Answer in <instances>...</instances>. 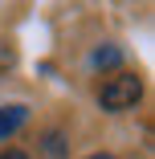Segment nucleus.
<instances>
[{
	"mask_svg": "<svg viewBox=\"0 0 155 159\" xmlns=\"http://www.w3.org/2000/svg\"><path fill=\"white\" fill-rule=\"evenodd\" d=\"M25 118H29L25 106H0V143H4L8 135H16L21 126H25Z\"/></svg>",
	"mask_w": 155,
	"mask_h": 159,
	"instance_id": "nucleus-2",
	"label": "nucleus"
},
{
	"mask_svg": "<svg viewBox=\"0 0 155 159\" xmlns=\"http://www.w3.org/2000/svg\"><path fill=\"white\" fill-rule=\"evenodd\" d=\"M45 143H49V147H45V155H49V159H61V135H49Z\"/></svg>",
	"mask_w": 155,
	"mask_h": 159,
	"instance_id": "nucleus-4",
	"label": "nucleus"
},
{
	"mask_svg": "<svg viewBox=\"0 0 155 159\" xmlns=\"http://www.w3.org/2000/svg\"><path fill=\"white\" fill-rule=\"evenodd\" d=\"M0 159H29L25 151H0Z\"/></svg>",
	"mask_w": 155,
	"mask_h": 159,
	"instance_id": "nucleus-6",
	"label": "nucleus"
},
{
	"mask_svg": "<svg viewBox=\"0 0 155 159\" xmlns=\"http://www.w3.org/2000/svg\"><path fill=\"white\" fill-rule=\"evenodd\" d=\"M12 61H16V53H12L8 45H0V70H8V66H12Z\"/></svg>",
	"mask_w": 155,
	"mask_h": 159,
	"instance_id": "nucleus-5",
	"label": "nucleus"
},
{
	"mask_svg": "<svg viewBox=\"0 0 155 159\" xmlns=\"http://www.w3.org/2000/svg\"><path fill=\"white\" fill-rule=\"evenodd\" d=\"M86 159H114V155H106V151H102V155H86Z\"/></svg>",
	"mask_w": 155,
	"mask_h": 159,
	"instance_id": "nucleus-7",
	"label": "nucleus"
},
{
	"mask_svg": "<svg viewBox=\"0 0 155 159\" xmlns=\"http://www.w3.org/2000/svg\"><path fill=\"white\" fill-rule=\"evenodd\" d=\"M139 98H143V82H139L135 74H114V78L102 86V94H98V102H102L106 110H131Z\"/></svg>",
	"mask_w": 155,
	"mask_h": 159,
	"instance_id": "nucleus-1",
	"label": "nucleus"
},
{
	"mask_svg": "<svg viewBox=\"0 0 155 159\" xmlns=\"http://www.w3.org/2000/svg\"><path fill=\"white\" fill-rule=\"evenodd\" d=\"M118 61H122V49H118V45H102V49L94 53V66H98V70H114Z\"/></svg>",
	"mask_w": 155,
	"mask_h": 159,
	"instance_id": "nucleus-3",
	"label": "nucleus"
}]
</instances>
